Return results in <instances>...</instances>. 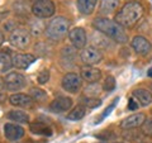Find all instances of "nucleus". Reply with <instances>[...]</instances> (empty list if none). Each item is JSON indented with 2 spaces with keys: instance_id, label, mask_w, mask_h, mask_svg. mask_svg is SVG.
Returning <instances> with one entry per match:
<instances>
[{
  "instance_id": "obj_1",
  "label": "nucleus",
  "mask_w": 152,
  "mask_h": 143,
  "mask_svg": "<svg viewBox=\"0 0 152 143\" xmlns=\"http://www.w3.org/2000/svg\"><path fill=\"white\" fill-rule=\"evenodd\" d=\"M93 26L94 28H96V31L103 33L104 36L112 38L117 43H126L128 41V36L127 32L124 31V27H122L115 20H112L109 18H96L94 19Z\"/></svg>"
},
{
  "instance_id": "obj_2",
  "label": "nucleus",
  "mask_w": 152,
  "mask_h": 143,
  "mask_svg": "<svg viewBox=\"0 0 152 143\" xmlns=\"http://www.w3.org/2000/svg\"><path fill=\"white\" fill-rule=\"evenodd\" d=\"M142 15H143V7L138 1H129L117 13L115 22L124 28H131L137 24Z\"/></svg>"
},
{
  "instance_id": "obj_3",
  "label": "nucleus",
  "mask_w": 152,
  "mask_h": 143,
  "mask_svg": "<svg viewBox=\"0 0 152 143\" xmlns=\"http://www.w3.org/2000/svg\"><path fill=\"white\" fill-rule=\"evenodd\" d=\"M70 20L65 17H56L46 27V36L52 41H60L70 32Z\"/></svg>"
},
{
  "instance_id": "obj_4",
  "label": "nucleus",
  "mask_w": 152,
  "mask_h": 143,
  "mask_svg": "<svg viewBox=\"0 0 152 143\" xmlns=\"http://www.w3.org/2000/svg\"><path fill=\"white\" fill-rule=\"evenodd\" d=\"M9 42L13 47L19 50H26L31 43V32L27 28L18 27L9 36Z\"/></svg>"
},
{
  "instance_id": "obj_5",
  "label": "nucleus",
  "mask_w": 152,
  "mask_h": 143,
  "mask_svg": "<svg viewBox=\"0 0 152 143\" xmlns=\"http://www.w3.org/2000/svg\"><path fill=\"white\" fill-rule=\"evenodd\" d=\"M4 88L7 91H19L27 86V79L19 72H9L3 79Z\"/></svg>"
},
{
  "instance_id": "obj_6",
  "label": "nucleus",
  "mask_w": 152,
  "mask_h": 143,
  "mask_svg": "<svg viewBox=\"0 0 152 143\" xmlns=\"http://www.w3.org/2000/svg\"><path fill=\"white\" fill-rule=\"evenodd\" d=\"M56 7L52 0H38V1L33 3L32 5V13L33 15H36L37 18L45 19L50 18L55 14Z\"/></svg>"
},
{
  "instance_id": "obj_7",
  "label": "nucleus",
  "mask_w": 152,
  "mask_h": 143,
  "mask_svg": "<svg viewBox=\"0 0 152 143\" xmlns=\"http://www.w3.org/2000/svg\"><path fill=\"white\" fill-rule=\"evenodd\" d=\"M80 60L83 61V63L86 66H94L96 63H100L103 60V53L99 51L96 47L89 46L84 47L80 52Z\"/></svg>"
},
{
  "instance_id": "obj_8",
  "label": "nucleus",
  "mask_w": 152,
  "mask_h": 143,
  "mask_svg": "<svg viewBox=\"0 0 152 143\" xmlns=\"http://www.w3.org/2000/svg\"><path fill=\"white\" fill-rule=\"evenodd\" d=\"M61 85H62V89L65 91H67L70 94H76V93H79L80 89H81L83 79H81V76L77 75V74L69 72L62 77Z\"/></svg>"
},
{
  "instance_id": "obj_9",
  "label": "nucleus",
  "mask_w": 152,
  "mask_h": 143,
  "mask_svg": "<svg viewBox=\"0 0 152 143\" xmlns=\"http://www.w3.org/2000/svg\"><path fill=\"white\" fill-rule=\"evenodd\" d=\"M69 38L71 41V43L75 48L83 50L88 43V36L84 28L81 27H75L69 32Z\"/></svg>"
},
{
  "instance_id": "obj_10",
  "label": "nucleus",
  "mask_w": 152,
  "mask_h": 143,
  "mask_svg": "<svg viewBox=\"0 0 152 143\" xmlns=\"http://www.w3.org/2000/svg\"><path fill=\"white\" fill-rule=\"evenodd\" d=\"M131 46H132V48L134 50L136 53L140 55V56H147L152 51L151 42L143 36L133 37V39L131 42Z\"/></svg>"
},
{
  "instance_id": "obj_11",
  "label": "nucleus",
  "mask_w": 152,
  "mask_h": 143,
  "mask_svg": "<svg viewBox=\"0 0 152 143\" xmlns=\"http://www.w3.org/2000/svg\"><path fill=\"white\" fill-rule=\"evenodd\" d=\"M72 107V99L69 96H57L50 105V110L53 113H65Z\"/></svg>"
},
{
  "instance_id": "obj_12",
  "label": "nucleus",
  "mask_w": 152,
  "mask_h": 143,
  "mask_svg": "<svg viewBox=\"0 0 152 143\" xmlns=\"http://www.w3.org/2000/svg\"><path fill=\"white\" fill-rule=\"evenodd\" d=\"M145 114L142 113H137V114H132V115L127 117L126 119H123L122 123H121V128L122 129H136L138 127H142L145 122Z\"/></svg>"
},
{
  "instance_id": "obj_13",
  "label": "nucleus",
  "mask_w": 152,
  "mask_h": 143,
  "mask_svg": "<svg viewBox=\"0 0 152 143\" xmlns=\"http://www.w3.org/2000/svg\"><path fill=\"white\" fill-rule=\"evenodd\" d=\"M4 136H5V138H8L9 141L15 142L24 137V129H23V127L18 125V124L7 123V124L4 125Z\"/></svg>"
},
{
  "instance_id": "obj_14",
  "label": "nucleus",
  "mask_w": 152,
  "mask_h": 143,
  "mask_svg": "<svg viewBox=\"0 0 152 143\" xmlns=\"http://www.w3.org/2000/svg\"><path fill=\"white\" fill-rule=\"evenodd\" d=\"M9 103L13 107L31 108L33 105V103H34V99L31 95H27V94H13L9 96Z\"/></svg>"
},
{
  "instance_id": "obj_15",
  "label": "nucleus",
  "mask_w": 152,
  "mask_h": 143,
  "mask_svg": "<svg viewBox=\"0 0 152 143\" xmlns=\"http://www.w3.org/2000/svg\"><path fill=\"white\" fill-rule=\"evenodd\" d=\"M36 61V57L31 53H18L13 57V66L19 70H26Z\"/></svg>"
},
{
  "instance_id": "obj_16",
  "label": "nucleus",
  "mask_w": 152,
  "mask_h": 143,
  "mask_svg": "<svg viewBox=\"0 0 152 143\" xmlns=\"http://www.w3.org/2000/svg\"><path fill=\"white\" fill-rule=\"evenodd\" d=\"M81 79L89 84L98 82L102 79V71L96 67H93V66H86L81 70Z\"/></svg>"
},
{
  "instance_id": "obj_17",
  "label": "nucleus",
  "mask_w": 152,
  "mask_h": 143,
  "mask_svg": "<svg viewBox=\"0 0 152 143\" xmlns=\"http://www.w3.org/2000/svg\"><path fill=\"white\" fill-rule=\"evenodd\" d=\"M132 95H133V98L140 103L141 107H147V105H150V104H152V94L147 89H143V88L136 89L132 93Z\"/></svg>"
},
{
  "instance_id": "obj_18",
  "label": "nucleus",
  "mask_w": 152,
  "mask_h": 143,
  "mask_svg": "<svg viewBox=\"0 0 152 143\" xmlns=\"http://www.w3.org/2000/svg\"><path fill=\"white\" fill-rule=\"evenodd\" d=\"M29 131L33 133V134H38V136H46V137L52 136L51 127H48L47 124L41 123V122L29 123Z\"/></svg>"
},
{
  "instance_id": "obj_19",
  "label": "nucleus",
  "mask_w": 152,
  "mask_h": 143,
  "mask_svg": "<svg viewBox=\"0 0 152 143\" xmlns=\"http://www.w3.org/2000/svg\"><path fill=\"white\" fill-rule=\"evenodd\" d=\"M96 1L98 0H76V7L83 15H90L94 12Z\"/></svg>"
},
{
  "instance_id": "obj_20",
  "label": "nucleus",
  "mask_w": 152,
  "mask_h": 143,
  "mask_svg": "<svg viewBox=\"0 0 152 143\" xmlns=\"http://www.w3.org/2000/svg\"><path fill=\"white\" fill-rule=\"evenodd\" d=\"M121 4V0H102L100 3V8L99 10L103 15H108V14L114 13L118 9Z\"/></svg>"
},
{
  "instance_id": "obj_21",
  "label": "nucleus",
  "mask_w": 152,
  "mask_h": 143,
  "mask_svg": "<svg viewBox=\"0 0 152 143\" xmlns=\"http://www.w3.org/2000/svg\"><path fill=\"white\" fill-rule=\"evenodd\" d=\"M8 119L17 123H29V115L27 112L23 110H10L7 114Z\"/></svg>"
},
{
  "instance_id": "obj_22",
  "label": "nucleus",
  "mask_w": 152,
  "mask_h": 143,
  "mask_svg": "<svg viewBox=\"0 0 152 143\" xmlns=\"http://www.w3.org/2000/svg\"><path fill=\"white\" fill-rule=\"evenodd\" d=\"M85 114H86V110H85V108L83 105H76L72 110H71L69 114H67V118L69 120H80V119H83L85 117Z\"/></svg>"
},
{
  "instance_id": "obj_23",
  "label": "nucleus",
  "mask_w": 152,
  "mask_h": 143,
  "mask_svg": "<svg viewBox=\"0 0 152 143\" xmlns=\"http://www.w3.org/2000/svg\"><path fill=\"white\" fill-rule=\"evenodd\" d=\"M100 91H102L100 85H99L98 82H91L85 88L84 94H85V96H89V98H96V96L100 95Z\"/></svg>"
},
{
  "instance_id": "obj_24",
  "label": "nucleus",
  "mask_w": 152,
  "mask_h": 143,
  "mask_svg": "<svg viewBox=\"0 0 152 143\" xmlns=\"http://www.w3.org/2000/svg\"><path fill=\"white\" fill-rule=\"evenodd\" d=\"M31 96L34 99V101H45L47 99V93L39 88H32L31 89Z\"/></svg>"
},
{
  "instance_id": "obj_25",
  "label": "nucleus",
  "mask_w": 152,
  "mask_h": 143,
  "mask_svg": "<svg viewBox=\"0 0 152 143\" xmlns=\"http://www.w3.org/2000/svg\"><path fill=\"white\" fill-rule=\"evenodd\" d=\"M81 101L85 107H88V108H98V107H100L102 105V100L100 99H96V98H89V96H85L81 99Z\"/></svg>"
},
{
  "instance_id": "obj_26",
  "label": "nucleus",
  "mask_w": 152,
  "mask_h": 143,
  "mask_svg": "<svg viewBox=\"0 0 152 143\" xmlns=\"http://www.w3.org/2000/svg\"><path fill=\"white\" fill-rule=\"evenodd\" d=\"M115 79H114V76L112 75H109L105 77V80H104V84H103V89H104V91H108V93H110L113 91L114 89H115Z\"/></svg>"
},
{
  "instance_id": "obj_27",
  "label": "nucleus",
  "mask_w": 152,
  "mask_h": 143,
  "mask_svg": "<svg viewBox=\"0 0 152 143\" xmlns=\"http://www.w3.org/2000/svg\"><path fill=\"white\" fill-rule=\"evenodd\" d=\"M50 81V71L45 69V70H42L38 72L37 75V82L39 84V85H46L47 82Z\"/></svg>"
},
{
  "instance_id": "obj_28",
  "label": "nucleus",
  "mask_w": 152,
  "mask_h": 143,
  "mask_svg": "<svg viewBox=\"0 0 152 143\" xmlns=\"http://www.w3.org/2000/svg\"><path fill=\"white\" fill-rule=\"evenodd\" d=\"M142 133L148 137H152V118L145 119L143 124H142Z\"/></svg>"
},
{
  "instance_id": "obj_29",
  "label": "nucleus",
  "mask_w": 152,
  "mask_h": 143,
  "mask_svg": "<svg viewBox=\"0 0 152 143\" xmlns=\"http://www.w3.org/2000/svg\"><path fill=\"white\" fill-rule=\"evenodd\" d=\"M12 62H13V58L9 56L8 52H0V63L9 66V65H13Z\"/></svg>"
},
{
  "instance_id": "obj_30",
  "label": "nucleus",
  "mask_w": 152,
  "mask_h": 143,
  "mask_svg": "<svg viewBox=\"0 0 152 143\" xmlns=\"http://www.w3.org/2000/svg\"><path fill=\"white\" fill-rule=\"evenodd\" d=\"M123 138L127 141H136L137 138H138V134L133 129H126V132L123 133Z\"/></svg>"
},
{
  "instance_id": "obj_31",
  "label": "nucleus",
  "mask_w": 152,
  "mask_h": 143,
  "mask_svg": "<svg viewBox=\"0 0 152 143\" xmlns=\"http://www.w3.org/2000/svg\"><path fill=\"white\" fill-rule=\"evenodd\" d=\"M3 28L5 31H8V32H13L14 29H15V28H18L17 27V23L14 22V20H10V19H9V20H5V23H4L3 24Z\"/></svg>"
},
{
  "instance_id": "obj_32",
  "label": "nucleus",
  "mask_w": 152,
  "mask_h": 143,
  "mask_svg": "<svg viewBox=\"0 0 152 143\" xmlns=\"http://www.w3.org/2000/svg\"><path fill=\"white\" fill-rule=\"evenodd\" d=\"M138 107H140V103L137 101L134 98L129 99V101H128V109H129V110H137Z\"/></svg>"
},
{
  "instance_id": "obj_33",
  "label": "nucleus",
  "mask_w": 152,
  "mask_h": 143,
  "mask_svg": "<svg viewBox=\"0 0 152 143\" xmlns=\"http://www.w3.org/2000/svg\"><path fill=\"white\" fill-rule=\"evenodd\" d=\"M96 138H99V139H102V141H109V139H112V138H113V134L110 132L104 131L103 133H100V134H98Z\"/></svg>"
},
{
  "instance_id": "obj_34",
  "label": "nucleus",
  "mask_w": 152,
  "mask_h": 143,
  "mask_svg": "<svg viewBox=\"0 0 152 143\" xmlns=\"http://www.w3.org/2000/svg\"><path fill=\"white\" fill-rule=\"evenodd\" d=\"M117 103H118V98H117V99H114V101L110 104V105L108 107V109H105V112H104V113L102 114V117H100V120H102V119H104L105 117H108V115H109V113H110L112 109H113L114 107H115V104H117Z\"/></svg>"
},
{
  "instance_id": "obj_35",
  "label": "nucleus",
  "mask_w": 152,
  "mask_h": 143,
  "mask_svg": "<svg viewBox=\"0 0 152 143\" xmlns=\"http://www.w3.org/2000/svg\"><path fill=\"white\" fill-rule=\"evenodd\" d=\"M3 90H5V88H4V81L0 79V91H3Z\"/></svg>"
},
{
  "instance_id": "obj_36",
  "label": "nucleus",
  "mask_w": 152,
  "mask_h": 143,
  "mask_svg": "<svg viewBox=\"0 0 152 143\" xmlns=\"http://www.w3.org/2000/svg\"><path fill=\"white\" fill-rule=\"evenodd\" d=\"M3 43H4V34H3V32H0V46Z\"/></svg>"
},
{
  "instance_id": "obj_37",
  "label": "nucleus",
  "mask_w": 152,
  "mask_h": 143,
  "mask_svg": "<svg viewBox=\"0 0 152 143\" xmlns=\"http://www.w3.org/2000/svg\"><path fill=\"white\" fill-rule=\"evenodd\" d=\"M147 75H148L150 76V77H152V67L148 70V72H147Z\"/></svg>"
},
{
  "instance_id": "obj_38",
  "label": "nucleus",
  "mask_w": 152,
  "mask_h": 143,
  "mask_svg": "<svg viewBox=\"0 0 152 143\" xmlns=\"http://www.w3.org/2000/svg\"><path fill=\"white\" fill-rule=\"evenodd\" d=\"M98 143H109V141H102V142H98Z\"/></svg>"
},
{
  "instance_id": "obj_39",
  "label": "nucleus",
  "mask_w": 152,
  "mask_h": 143,
  "mask_svg": "<svg viewBox=\"0 0 152 143\" xmlns=\"http://www.w3.org/2000/svg\"><path fill=\"white\" fill-rule=\"evenodd\" d=\"M29 1H32V3H36V1H38V0H29Z\"/></svg>"
},
{
  "instance_id": "obj_40",
  "label": "nucleus",
  "mask_w": 152,
  "mask_h": 143,
  "mask_svg": "<svg viewBox=\"0 0 152 143\" xmlns=\"http://www.w3.org/2000/svg\"><path fill=\"white\" fill-rule=\"evenodd\" d=\"M113 143H123V142H113Z\"/></svg>"
},
{
  "instance_id": "obj_41",
  "label": "nucleus",
  "mask_w": 152,
  "mask_h": 143,
  "mask_svg": "<svg viewBox=\"0 0 152 143\" xmlns=\"http://www.w3.org/2000/svg\"><path fill=\"white\" fill-rule=\"evenodd\" d=\"M151 89H152V84H151Z\"/></svg>"
},
{
  "instance_id": "obj_42",
  "label": "nucleus",
  "mask_w": 152,
  "mask_h": 143,
  "mask_svg": "<svg viewBox=\"0 0 152 143\" xmlns=\"http://www.w3.org/2000/svg\"><path fill=\"white\" fill-rule=\"evenodd\" d=\"M141 143H145V142H141Z\"/></svg>"
}]
</instances>
